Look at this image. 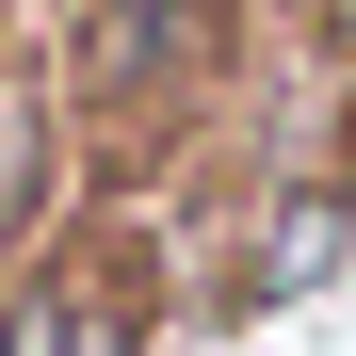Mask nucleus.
Returning a JSON list of instances; mask_svg holds the SVG:
<instances>
[{
  "instance_id": "nucleus-1",
  "label": "nucleus",
  "mask_w": 356,
  "mask_h": 356,
  "mask_svg": "<svg viewBox=\"0 0 356 356\" xmlns=\"http://www.w3.org/2000/svg\"><path fill=\"white\" fill-rule=\"evenodd\" d=\"M0 356H146V275L130 259H17Z\"/></svg>"
},
{
  "instance_id": "nucleus-2",
  "label": "nucleus",
  "mask_w": 356,
  "mask_h": 356,
  "mask_svg": "<svg viewBox=\"0 0 356 356\" xmlns=\"http://www.w3.org/2000/svg\"><path fill=\"white\" fill-rule=\"evenodd\" d=\"M195 49H211V0H65V81H81L97 113L162 97Z\"/></svg>"
},
{
  "instance_id": "nucleus-3",
  "label": "nucleus",
  "mask_w": 356,
  "mask_h": 356,
  "mask_svg": "<svg viewBox=\"0 0 356 356\" xmlns=\"http://www.w3.org/2000/svg\"><path fill=\"white\" fill-rule=\"evenodd\" d=\"M340 243H356V211L324 195V178H291V195L259 211V243H243V308H291V291H324V275H340Z\"/></svg>"
},
{
  "instance_id": "nucleus-4",
  "label": "nucleus",
  "mask_w": 356,
  "mask_h": 356,
  "mask_svg": "<svg viewBox=\"0 0 356 356\" xmlns=\"http://www.w3.org/2000/svg\"><path fill=\"white\" fill-rule=\"evenodd\" d=\"M49 211V81L33 65H0V243Z\"/></svg>"
}]
</instances>
